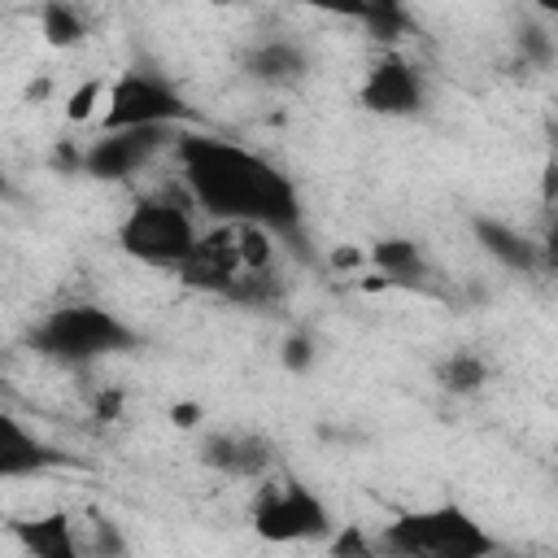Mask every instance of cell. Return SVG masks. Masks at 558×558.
Returning a JSON list of instances; mask_svg holds the SVG:
<instances>
[{"mask_svg":"<svg viewBox=\"0 0 558 558\" xmlns=\"http://www.w3.org/2000/svg\"><path fill=\"white\" fill-rule=\"evenodd\" d=\"M240 65L262 87H292V83H301L310 74L305 48L296 39H288V35H266V39L248 44L244 57H240Z\"/></svg>","mask_w":558,"mask_h":558,"instance_id":"4fadbf2b","label":"cell"},{"mask_svg":"<svg viewBox=\"0 0 558 558\" xmlns=\"http://www.w3.org/2000/svg\"><path fill=\"white\" fill-rule=\"evenodd\" d=\"M74 519H78V541H83L87 558H126V536H122V527L109 514L83 510Z\"/></svg>","mask_w":558,"mask_h":558,"instance_id":"d6986e66","label":"cell"},{"mask_svg":"<svg viewBox=\"0 0 558 558\" xmlns=\"http://www.w3.org/2000/svg\"><path fill=\"white\" fill-rule=\"evenodd\" d=\"M248 523L266 545H327L340 527L331 506L283 466L253 484Z\"/></svg>","mask_w":558,"mask_h":558,"instance_id":"8992f818","label":"cell"},{"mask_svg":"<svg viewBox=\"0 0 558 558\" xmlns=\"http://www.w3.org/2000/svg\"><path fill=\"white\" fill-rule=\"evenodd\" d=\"M118 410H122V392L109 388V392L96 397V414H100V418H118Z\"/></svg>","mask_w":558,"mask_h":558,"instance_id":"4316f807","label":"cell"},{"mask_svg":"<svg viewBox=\"0 0 558 558\" xmlns=\"http://www.w3.org/2000/svg\"><path fill=\"white\" fill-rule=\"evenodd\" d=\"M39 35L52 44V48H74L87 39V13L78 4H65V0H48L39 4Z\"/></svg>","mask_w":558,"mask_h":558,"instance_id":"e0dca14e","label":"cell"},{"mask_svg":"<svg viewBox=\"0 0 558 558\" xmlns=\"http://www.w3.org/2000/svg\"><path fill=\"white\" fill-rule=\"evenodd\" d=\"M349 17H357L366 35L384 44V52H397V44L410 35V13L401 4H357L349 9Z\"/></svg>","mask_w":558,"mask_h":558,"instance_id":"ac0fdd59","label":"cell"},{"mask_svg":"<svg viewBox=\"0 0 558 558\" xmlns=\"http://www.w3.org/2000/svg\"><path fill=\"white\" fill-rule=\"evenodd\" d=\"M201 244V227L192 218V196L183 187H157L131 201L118 222V248L140 266L179 275Z\"/></svg>","mask_w":558,"mask_h":558,"instance_id":"3957f363","label":"cell"},{"mask_svg":"<svg viewBox=\"0 0 558 558\" xmlns=\"http://www.w3.org/2000/svg\"><path fill=\"white\" fill-rule=\"evenodd\" d=\"M105 92H109L105 78H87V83H78V87L70 92V100H65V118H70V122H100Z\"/></svg>","mask_w":558,"mask_h":558,"instance_id":"44dd1931","label":"cell"},{"mask_svg":"<svg viewBox=\"0 0 558 558\" xmlns=\"http://www.w3.org/2000/svg\"><path fill=\"white\" fill-rule=\"evenodd\" d=\"M201 462L222 480L257 484L279 471V449L253 427H218L201 440Z\"/></svg>","mask_w":558,"mask_h":558,"instance_id":"30bf717a","label":"cell"},{"mask_svg":"<svg viewBox=\"0 0 558 558\" xmlns=\"http://www.w3.org/2000/svg\"><path fill=\"white\" fill-rule=\"evenodd\" d=\"M471 235L475 244L506 270L514 275H541V248H536V235L501 222V218H488V214H475L471 218Z\"/></svg>","mask_w":558,"mask_h":558,"instance_id":"5bb4252c","label":"cell"},{"mask_svg":"<svg viewBox=\"0 0 558 558\" xmlns=\"http://www.w3.org/2000/svg\"><path fill=\"white\" fill-rule=\"evenodd\" d=\"M179 187L214 222L262 227L279 244H305V209L296 183L257 148H244L222 135L183 131L174 144Z\"/></svg>","mask_w":558,"mask_h":558,"instance_id":"6da1fadb","label":"cell"},{"mask_svg":"<svg viewBox=\"0 0 558 558\" xmlns=\"http://www.w3.org/2000/svg\"><path fill=\"white\" fill-rule=\"evenodd\" d=\"M26 344L35 349V357H48L57 366H92L100 357L140 349V331L96 301H65L31 327Z\"/></svg>","mask_w":558,"mask_h":558,"instance_id":"277c9868","label":"cell"},{"mask_svg":"<svg viewBox=\"0 0 558 558\" xmlns=\"http://www.w3.org/2000/svg\"><path fill=\"white\" fill-rule=\"evenodd\" d=\"M170 418H174L179 427H196V423H201V405H196V401H174V405H170Z\"/></svg>","mask_w":558,"mask_h":558,"instance_id":"d4e9b609","label":"cell"},{"mask_svg":"<svg viewBox=\"0 0 558 558\" xmlns=\"http://www.w3.org/2000/svg\"><path fill=\"white\" fill-rule=\"evenodd\" d=\"M275 262H279V240L270 231L240 227V222H214L209 231H201L196 253L174 279L192 292L257 310L279 296Z\"/></svg>","mask_w":558,"mask_h":558,"instance_id":"7a4b0ae2","label":"cell"},{"mask_svg":"<svg viewBox=\"0 0 558 558\" xmlns=\"http://www.w3.org/2000/svg\"><path fill=\"white\" fill-rule=\"evenodd\" d=\"M65 462H70V453H61L57 445H48L31 427H22L17 414H0V475L4 480H31V475L57 471Z\"/></svg>","mask_w":558,"mask_h":558,"instance_id":"8fae6325","label":"cell"},{"mask_svg":"<svg viewBox=\"0 0 558 558\" xmlns=\"http://www.w3.org/2000/svg\"><path fill=\"white\" fill-rule=\"evenodd\" d=\"M488 375H493V366L475 349H453V353H445L436 362V384L445 392H453V397H475L488 384Z\"/></svg>","mask_w":558,"mask_h":558,"instance_id":"2e32d148","label":"cell"},{"mask_svg":"<svg viewBox=\"0 0 558 558\" xmlns=\"http://www.w3.org/2000/svg\"><path fill=\"white\" fill-rule=\"evenodd\" d=\"M371 266L384 288H423L427 283V257L423 244L410 235H384L371 244Z\"/></svg>","mask_w":558,"mask_h":558,"instance_id":"9a60e30c","label":"cell"},{"mask_svg":"<svg viewBox=\"0 0 558 558\" xmlns=\"http://www.w3.org/2000/svg\"><path fill=\"white\" fill-rule=\"evenodd\" d=\"M9 536L26 558H87L78 541V519L70 510H39L9 523Z\"/></svg>","mask_w":558,"mask_h":558,"instance_id":"7c38bea8","label":"cell"},{"mask_svg":"<svg viewBox=\"0 0 558 558\" xmlns=\"http://www.w3.org/2000/svg\"><path fill=\"white\" fill-rule=\"evenodd\" d=\"M519 52H523L527 65H549L554 52H558V44H554V35L545 26H523L519 31Z\"/></svg>","mask_w":558,"mask_h":558,"instance_id":"7402d4cb","label":"cell"},{"mask_svg":"<svg viewBox=\"0 0 558 558\" xmlns=\"http://www.w3.org/2000/svg\"><path fill=\"white\" fill-rule=\"evenodd\" d=\"M196 122V109L183 100V92L144 65L122 70L118 78H109L105 92V109L96 131H187Z\"/></svg>","mask_w":558,"mask_h":558,"instance_id":"52a82bcc","label":"cell"},{"mask_svg":"<svg viewBox=\"0 0 558 558\" xmlns=\"http://www.w3.org/2000/svg\"><path fill=\"white\" fill-rule=\"evenodd\" d=\"M183 131H96L83 144V174L100 183H126L140 170H148L166 148L174 153Z\"/></svg>","mask_w":558,"mask_h":558,"instance_id":"ba28073f","label":"cell"},{"mask_svg":"<svg viewBox=\"0 0 558 558\" xmlns=\"http://www.w3.org/2000/svg\"><path fill=\"white\" fill-rule=\"evenodd\" d=\"M279 362H283L288 371L305 375V371L314 366V336H305V331H292V336L283 340V349H279Z\"/></svg>","mask_w":558,"mask_h":558,"instance_id":"603a6c76","label":"cell"},{"mask_svg":"<svg viewBox=\"0 0 558 558\" xmlns=\"http://www.w3.org/2000/svg\"><path fill=\"white\" fill-rule=\"evenodd\" d=\"M327 558H388V554L375 532H366L357 523H340L336 536L327 541Z\"/></svg>","mask_w":558,"mask_h":558,"instance_id":"ffe728a7","label":"cell"},{"mask_svg":"<svg viewBox=\"0 0 558 558\" xmlns=\"http://www.w3.org/2000/svg\"><path fill=\"white\" fill-rule=\"evenodd\" d=\"M379 545L388 558H493L497 536L458 501H436L384 523Z\"/></svg>","mask_w":558,"mask_h":558,"instance_id":"5b68a950","label":"cell"},{"mask_svg":"<svg viewBox=\"0 0 558 558\" xmlns=\"http://www.w3.org/2000/svg\"><path fill=\"white\" fill-rule=\"evenodd\" d=\"M536 248H541V275H558V209L545 214V227L536 235Z\"/></svg>","mask_w":558,"mask_h":558,"instance_id":"cb8c5ba5","label":"cell"},{"mask_svg":"<svg viewBox=\"0 0 558 558\" xmlns=\"http://www.w3.org/2000/svg\"><path fill=\"white\" fill-rule=\"evenodd\" d=\"M357 105L379 118H414L427 105V78L410 57L384 52L379 61L366 65L357 83Z\"/></svg>","mask_w":558,"mask_h":558,"instance_id":"9c48e42d","label":"cell"},{"mask_svg":"<svg viewBox=\"0 0 558 558\" xmlns=\"http://www.w3.org/2000/svg\"><path fill=\"white\" fill-rule=\"evenodd\" d=\"M541 201H545L549 209H558V157L545 161V192H541Z\"/></svg>","mask_w":558,"mask_h":558,"instance_id":"484cf974","label":"cell"}]
</instances>
